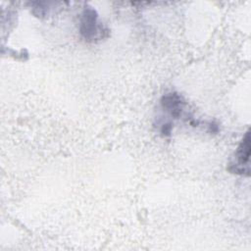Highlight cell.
Listing matches in <instances>:
<instances>
[{"label": "cell", "instance_id": "cell-1", "mask_svg": "<svg viewBox=\"0 0 251 251\" xmlns=\"http://www.w3.org/2000/svg\"><path fill=\"white\" fill-rule=\"evenodd\" d=\"M97 20V13L91 7H87L83 10L79 24V32L85 40L93 41L102 36V26L98 24Z\"/></svg>", "mask_w": 251, "mask_h": 251}, {"label": "cell", "instance_id": "cell-2", "mask_svg": "<svg viewBox=\"0 0 251 251\" xmlns=\"http://www.w3.org/2000/svg\"><path fill=\"white\" fill-rule=\"evenodd\" d=\"M249 158H250V133L247 131L235 151V163L230 164L228 170L233 174L249 176Z\"/></svg>", "mask_w": 251, "mask_h": 251}, {"label": "cell", "instance_id": "cell-3", "mask_svg": "<svg viewBox=\"0 0 251 251\" xmlns=\"http://www.w3.org/2000/svg\"><path fill=\"white\" fill-rule=\"evenodd\" d=\"M161 104H162V107L167 112H169L173 117L178 118L182 112V109L184 106V100L179 94L176 92H171V93H167L162 97Z\"/></svg>", "mask_w": 251, "mask_h": 251}, {"label": "cell", "instance_id": "cell-4", "mask_svg": "<svg viewBox=\"0 0 251 251\" xmlns=\"http://www.w3.org/2000/svg\"><path fill=\"white\" fill-rule=\"evenodd\" d=\"M161 131L164 135H170L171 134V131H172V125L170 123L168 124H164L162 128H161Z\"/></svg>", "mask_w": 251, "mask_h": 251}]
</instances>
